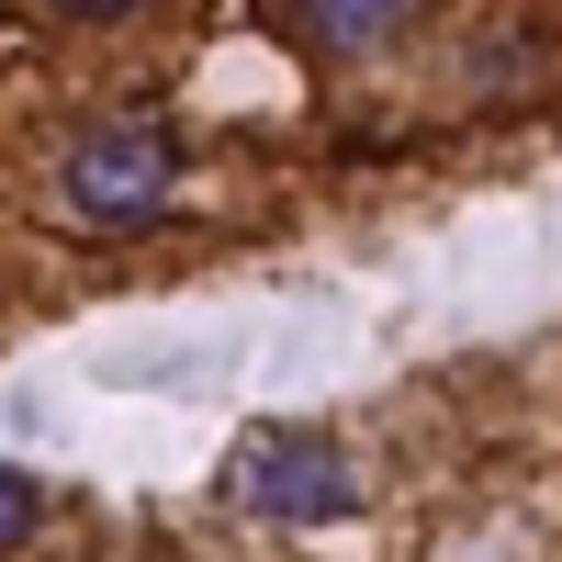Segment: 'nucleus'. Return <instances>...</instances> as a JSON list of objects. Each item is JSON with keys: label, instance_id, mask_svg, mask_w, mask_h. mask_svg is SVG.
I'll use <instances>...</instances> for the list:
<instances>
[{"label": "nucleus", "instance_id": "1", "mask_svg": "<svg viewBox=\"0 0 562 562\" xmlns=\"http://www.w3.org/2000/svg\"><path fill=\"white\" fill-rule=\"evenodd\" d=\"M169 192H180L169 124H90L57 158V203L90 237H147V225H169Z\"/></svg>", "mask_w": 562, "mask_h": 562}, {"label": "nucleus", "instance_id": "2", "mask_svg": "<svg viewBox=\"0 0 562 562\" xmlns=\"http://www.w3.org/2000/svg\"><path fill=\"white\" fill-rule=\"evenodd\" d=\"M225 506H237V518H270V529H326V518L360 506V461L338 439H315V428H259L225 461Z\"/></svg>", "mask_w": 562, "mask_h": 562}, {"label": "nucleus", "instance_id": "3", "mask_svg": "<svg viewBox=\"0 0 562 562\" xmlns=\"http://www.w3.org/2000/svg\"><path fill=\"white\" fill-rule=\"evenodd\" d=\"M416 23V0H304V34L338 45V57H360V45H394Z\"/></svg>", "mask_w": 562, "mask_h": 562}, {"label": "nucleus", "instance_id": "4", "mask_svg": "<svg viewBox=\"0 0 562 562\" xmlns=\"http://www.w3.org/2000/svg\"><path fill=\"white\" fill-rule=\"evenodd\" d=\"M34 518H45V484L23 473V461H0V551H23V540H34Z\"/></svg>", "mask_w": 562, "mask_h": 562}, {"label": "nucleus", "instance_id": "5", "mask_svg": "<svg viewBox=\"0 0 562 562\" xmlns=\"http://www.w3.org/2000/svg\"><path fill=\"white\" fill-rule=\"evenodd\" d=\"M68 23H113V12H135V0H57Z\"/></svg>", "mask_w": 562, "mask_h": 562}]
</instances>
